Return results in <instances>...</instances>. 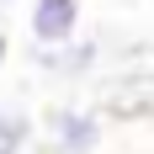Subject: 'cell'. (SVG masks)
<instances>
[{"label":"cell","instance_id":"cell-4","mask_svg":"<svg viewBox=\"0 0 154 154\" xmlns=\"http://www.w3.org/2000/svg\"><path fill=\"white\" fill-rule=\"evenodd\" d=\"M32 138V117L11 101H0V154H21Z\"/></svg>","mask_w":154,"mask_h":154},{"label":"cell","instance_id":"cell-5","mask_svg":"<svg viewBox=\"0 0 154 154\" xmlns=\"http://www.w3.org/2000/svg\"><path fill=\"white\" fill-rule=\"evenodd\" d=\"M5 59H11V37L0 32V69H5Z\"/></svg>","mask_w":154,"mask_h":154},{"label":"cell","instance_id":"cell-1","mask_svg":"<svg viewBox=\"0 0 154 154\" xmlns=\"http://www.w3.org/2000/svg\"><path fill=\"white\" fill-rule=\"evenodd\" d=\"M27 32H32V48H59L80 37V0H32Z\"/></svg>","mask_w":154,"mask_h":154},{"label":"cell","instance_id":"cell-3","mask_svg":"<svg viewBox=\"0 0 154 154\" xmlns=\"http://www.w3.org/2000/svg\"><path fill=\"white\" fill-rule=\"evenodd\" d=\"M96 59H101V48H96L91 37H69V43H59V48H37V64H43V69H53V75H64V80L91 75Z\"/></svg>","mask_w":154,"mask_h":154},{"label":"cell","instance_id":"cell-2","mask_svg":"<svg viewBox=\"0 0 154 154\" xmlns=\"http://www.w3.org/2000/svg\"><path fill=\"white\" fill-rule=\"evenodd\" d=\"M48 128H53L59 154H96L101 149V117L85 112V106H59L48 117Z\"/></svg>","mask_w":154,"mask_h":154}]
</instances>
